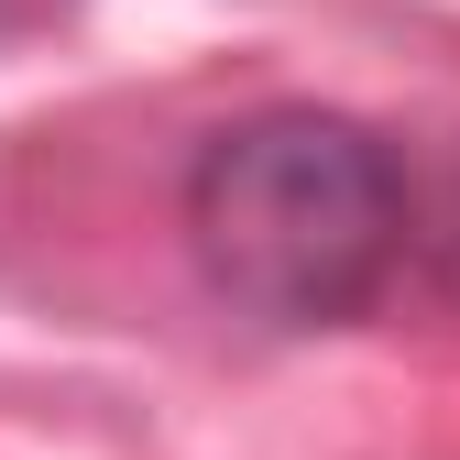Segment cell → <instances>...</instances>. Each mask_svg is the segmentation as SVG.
<instances>
[{
    "label": "cell",
    "instance_id": "obj_1",
    "mask_svg": "<svg viewBox=\"0 0 460 460\" xmlns=\"http://www.w3.org/2000/svg\"><path fill=\"white\" fill-rule=\"evenodd\" d=\"M176 230L219 307L263 329H351L406 274L417 187L373 121L318 99H263L187 154Z\"/></svg>",
    "mask_w": 460,
    "mask_h": 460
}]
</instances>
